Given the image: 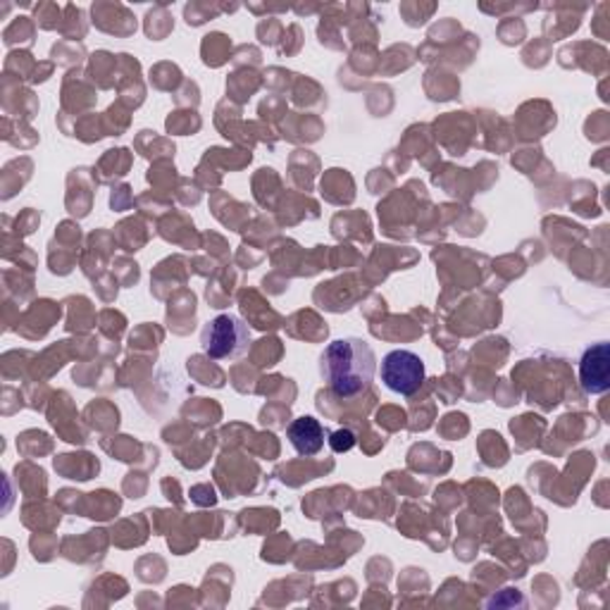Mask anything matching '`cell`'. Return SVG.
Here are the masks:
<instances>
[{"instance_id": "6da1fadb", "label": "cell", "mask_w": 610, "mask_h": 610, "mask_svg": "<svg viewBox=\"0 0 610 610\" xmlns=\"http://www.w3.org/2000/svg\"><path fill=\"white\" fill-rule=\"evenodd\" d=\"M320 374L339 399H355L372 386L378 355L363 339H337L320 358Z\"/></svg>"}, {"instance_id": "7a4b0ae2", "label": "cell", "mask_w": 610, "mask_h": 610, "mask_svg": "<svg viewBox=\"0 0 610 610\" xmlns=\"http://www.w3.org/2000/svg\"><path fill=\"white\" fill-rule=\"evenodd\" d=\"M250 347L248 324L237 316H217L200 332V349L213 361H237Z\"/></svg>"}, {"instance_id": "3957f363", "label": "cell", "mask_w": 610, "mask_h": 610, "mask_svg": "<svg viewBox=\"0 0 610 610\" xmlns=\"http://www.w3.org/2000/svg\"><path fill=\"white\" fill-rule=\"evenodd\" d=\"M382 382L389 391H394L399 396H413L425 384V361L413 351H391L382 361Z\"/></svg>"}, {"instance_id": "277c9868", "label": "cell", "mask_w": 610, "mask_h": 610, "mask_svg": "<svg viewBox=\"0 0 610 610\" xmlns=\"http://www.w3.org/2000/svg\"><path fill=\"white\" fill-rule=\"evenodd\" d=\"M580 384L591 396L606 394L610 386V343H593L580 361Z\"/></svg>"}, {"instance_id": "5b68a950", "label": "cell", "mask_w": 610, "mask_h": 610, "mask_svg": "<svg viewBox=\"0 0 610 610\" xmlns=\"http://www.w3.org/2000/svg\"><path fill=\"white\" fill-rule=\"evenodd\" d=\"M287 440L291 442L293 451L299 453V456H306V458L318 456V453L324 448V427L310 415L296 417L287 430Z\"/></svg>"}, {"instance_id": "8992f818", "label": "cell", "mask_w": 610, "mask_h": 610, "mask_svg": "<svg viewBox=\"0 0 610 610\" xmlns=\"http://www.w3.org/2000/svg\"><path fill=\"white\" fill-rule=\"evenodd\" d=\"M353 446H355V436H353V432L343 430V432H334V434H332V448H334L337 453H341V451H351Z\"/></svg>"}]
</instances>
